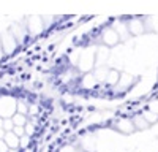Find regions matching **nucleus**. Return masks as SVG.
<instances>
[{
	"label": "nucleus",
	"mask_w": 158,
	"mask_h": 152,
	"mask_svg": "<svg viewBox=\"0 0 158 152\" xmlns=\"http://www.w3.org/2000/svg\"><path fill=\"white\" fill-rule=\"evenodd\" d=\"M15 133H18V135H21V133H22V130H21V129H16V130H15Z\"/></svg>",
	"instance_id": "nucleus-2"
},
{
	"label": "nucleus",
	"mask_w": 158,
	"mask_h": 152,
	"mask_svg": "<svg viewBox=\"0 0 158 152\" xmlns=\"http://www.w3.org/2000/svg\"><path fill=\"white\" fill-rule=\"evenodd\" d=\"M6 143H8V146H18V138L13 135V133H10V135H6Z\"/></svg>",
	"instance_id": "nucleus-1"
}]
</instances>
